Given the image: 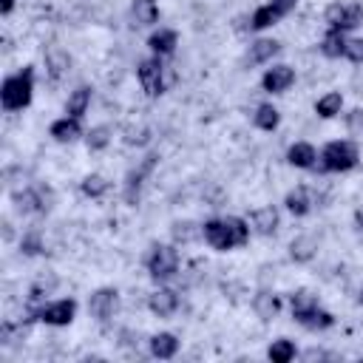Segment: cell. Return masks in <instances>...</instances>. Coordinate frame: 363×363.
<instances>
[{
    "label": "cell",
    "mask_w": 363,
    "mask_h": 363,
    "mask_svg": "<svg viewBox=\"0 0 363 363\" xmlns=\"http://www.w3.org/2000/svg\"><path fill=\"white\" fill-rule=\"evenodd\" d=\"M116 309H119V289H113V286H99V289H94V292L88 295V312H91L94 320L105 323V320H111V318L116 315Z\"/></svg>",
    "instance_id": "obj_10"
},
{
    "label": "cell",
    "mask_w": 363,
    "mask_h": 363,
    "mask_svg": "<svg viewBox=\"0 0 363 363\" xmlns=\"http://www.w3.org/2000/svg\"><path fill=\"white\" fill-rule=\"evenodd\" d=\"M323 23L329 26V31L349 34L363 23V3H332L323 11Z\"/></svg>",
    "instance_id": "obj_7"
},
{
    "label": "cell",
    "mask_w": 363,
    "mask_h": 363,
    "mask_svg": "<svg viewBox=\"0 0 363 363\" xmlns=\"http://www.w3.org/2000/svg\"><path fill=\"white\" fill-rule=\"evenodd\" d=\"M147 309H150L153 315H159V318H170V315H176V309H179V292L170 289V286H159V289H153V292L147 295Z\"/></svg>",
    "instance_id": "obj_12"
},
{
    "label": "cell",
    "mask_w": 363,
    "mask_h": 363,
    "mask_svg": "<svg viewBox=\"0 0 363 363\" xmlns=\"http://www.w3.org/2000/svg\"><path fill=\"white\" fill-rule=\"evenodd\" d=\"M45 71H48V77L57 82V79H62L65 74H68V68H71V57L65 54V51H60V48H54V51H48L45 54Z\"/></svg>",
    "instance_id": "obj_28"
},
{
    "label": "cell",
    "mask_w": 363,
    "mask_h": 363,
    "mask_svg": "<svg viewBox=\"0 0 363 363\" xmlns=\"http://www.w3.org/2000/svg\"><path fill=\"white\" fill-rule=\"evenodd\" d=\"M303 329H312V332H323V329H329V326H335V315L332 312H326L320 303L318 306H312V309H306V312H298V315H292Z\"/></svg>",
    "instance_id": "obj_17"
},
{
    "label": "cell",
    "mask_w": 363,
    "mask_h": 363,
    "mask_svg": "<svg viewBox=\"0 0 363 363\" xmlns=\"http://www.w3.org/2000/svg\"><path fill=\"white\" fill-rule=\"evenodd\" d=\"M346 34H337V31H326V37L320 40V54L323 57H332V60H337V57H343L346 54Z\"/></svg>",
    "instance_id": "obj_30"
},
{
    "label": "cell",
    "mask_w": 363,
    "mask_h": 363,
    "mask_svg": "<svg viewBox=\"0 0 363 363\" xmlns=\"http://www.w3.org/2000/svg\"><path fill=\"white\" fill-rule=\"evenodd\" d=\"M79 122H82V119L65 113V116H60V119L51 122L48 133H51L54 142H60V145H71V142H77V139L82 136V125H79Z\"/></svg>",
    "instance_id": "obj_13"
},
{
    "label": "cell",
    "mask_w": 363,
    "mask_h": 363,
    "mask_svg": "<svg viewBox=\"0 0 363 363\" xmlns=\"http://www.w3.org/2000/svg\"><path fill=\"white\" fill-rule=\"evenodd\" d=\"M292 82H295V68L286 65V62H275V65L267 68L264 77H261V88H264L267 94H284V91L292 88Z\"/></svg>",
    "instance_id": "obj_11"
},
{
    "label": "cell",
    "mask_w": 363,
    "mask_h": 363,
    "mask_svg": "<svg viewBox=\"0 0 363 363\" xmlns=\"http://www.w3.org/2000/svg\"><path fill=\"white\" fill-rule=\"evenodd\" d=\"M130 20H133L136 28L156 26V23H159V3H156V0H133V6H130Z\"/></svg>",
    "instance_id": "obj_23"
},
{
    "label": "cell",
    "mask_w": 363,
    "mask_h": 363,
    "mask_svg": "<svg viewBox=\"0 0 363 363\" xmlns=\"http://www.w3.org/2000/svg\"><path fill=\"white\" fill-rule=\"evenodd\" d=\"M145 269L156 284L170 281L179 272V250L176 244H150L145 255Z\"/></svg>",
    "instance_id": "obj_5"
},
{
    "label": "cell",
    "mask_w": 363,
    "mask_h": 363,
    "mask_svg": "<svg viewBox=\"0 0 363 363\" xmlns=\"http://www.w3.org/2000/svg\"><path fill=\"white\" fill-rule=\"evenodd\" d=\"M346 130L354 136H363V108H354L346 113Z\"/></svg>",
    "instance_id": "obj_38"
},
{
    "label": "cell",
    "mask_w": 363,
    "mask_h": 363,
    "mask_svg": "<svg viewBox=\"0 0 363 363\" xmlns=\"http://www.w3.org/2000/svg\"><path fill=\"white\" fill-rule=\"evenodd\" d=\"M43 250H45V244H43L40 230H26L23 238H20V252L28 255V258H34V255H40Z\"/></svg>",
    "instance_id": "obj_34"
},
{
    "label": "cell",
    "mask_w": 363,
    "mask_h": 363,
    "mask_svg": "<svg viewBox=\"0 0 363 363\" xmlns=\"http://www.w3.org/2000/svg\"><path fill=\"white\" fill-rule=\"evenodd\" d=\"M31 320H40L45 326H68L77 318V301L74 298H60V301H48L40 303L37 309L28 312Z\"/></svg>",
    "instance_id": "obj_8"
},
{
    "label": "cell",
    "mask_w": 363,
    "mask_h": 363,
    "mask_svg": "<svg viewBox=\"0 0 363 363\" xmlns=\"http://www.w3.org/2000/svg\"><path fill=\"white\" fill-rule=\"evenodd\" d=\"M286 162H289L292 167H298V170H315V164H318V150H315V145H309V142H292L289 150H286Z\"/></svg>",
    "instance_id": "obj_16"
},
{
    "label": "cell",
    "mask_w": 363,
    "mask_h": 363,
    "mask_svg": "<svg viewBox=\"0 0 363 363\" xmlns=\"http://www.w3.org/2000/svg\"><path fill=\"white\" fill-rule=\"evenodd\" d=\"M295 354H298V349H295V343H292L289 337H278V340H272L269 349H267V357H269L272 363H289Z\"/></svg>",
    "instance_id": "obj_31"
},
{
    "label": "cell",
    "mask_w": 363,
    "mask_h": 363,
    "mask_svg": "<svg viewBox=\"0 0 363 363\" xmlns=\"http://www.w3.org/2000/svg\"><path fill=\"white\" fill-rule=\"evenodd\" d=\"M315 252H318V238H315V235H306V233H303V235H298V238L289 241V258L298 261V264L312 261Z\"/></svg>",
    "instance_id": "obj_24"
},
{
    "label": "cell",
    "mask_w": 363,
    "mask_h": 363,
    "mask_svg": "<svg viewBox=\"0 0 363 363\" xmlns=\"http://www.w3.org/2000/svg\"><path fill=\"white\" fill-rule=\"evenodd\" d=\"M312 196H309V190L303 187V184H298L295 190H289L286 196H284V207L292 213V216H298V218H303V216H309L312 213Z\"/></svg>",
    "instance_id": "obj_21"
},
{
    "label": "cell",
    "mask_w": 363,
    "mask_h": 363,
    "mask_svg": "<svg viewBox=\"0 0 363 363\" xmlns=\"http://www.w3.org/2000/svg\"><path fill=\"white\" fill-rule=\"evenodd\" d=\"M11 201H14V210L23 213V216L48 213L54 207V190L45 187V184H28L23 190H14L11 193Z\"/></svg>",
    "instance_id": "obj_6"
},
{
    "label": "cell",
    "mask_w": 363,
    "mask_h": 363,
    "mask_svg": "<svg viewBox=\"0 0 363 363\" xmlns=\"http://www.w3.org/2000/svg\"><path fill=\"white\" fill-rule=\"evenodd\" d=\"M11 11H14V0H0V14L9 17Z\"/></svg>",
    "instance_id": "obj_39"
},
{
    "label": "cell",
    "mask_w": 363,
    "mask_h": 363,
    "mask_svg": "<svg viewBox=\"0 0 363 363\" xmlns=\"http://www.w3.org/2000/svg\"><path fill=\"white\" fill-rule=\"evenodd\" d=\"M31 96H34V68L31 65L20 68L17 74H9L0 82V105L9 113L28 108L31 105Z\"/></svg>",
    "instance_id": "obj_3"
},
{
    "label": "cell",
    "mask_w": 363,
    "mask_h": 363,
    "mask_svg": "<svg viewBox=\"0 0 363 363\" xmlns=\"http://www.w3.org/2000/svg\"><path fill=\"white\" fill-rule=\"evenodd\" d=\"M252 309H255V315L261 320H272L278 315V309H281V298L275 292H258L252 298Z\"/></svg>",
    "instance_id": "obj_26"
},
{
    "label": "cell",
    "mask_w": 363,
    "mask_h": 363,
    "mask_svg": "<svg viewBox=\"0 0 363 363\" xmlns=\"http://www.w3.org/2000/svg\"><path fill=\"white\" fill-rule=\"evenodd\" d=\"M354 224H357V230L363 233V210H357V213H354Z\"/></svg>",
    "instance_id": "obj_40"
},
{
    "label": "cell",
    "mask_w": 363,
    "mask_h": 363,
    "mask_svg": "<svg viewBox=\"0 0 363 363\" xmlns=\"http://www.w3.org/2000/svg\"><path fill=\"white\" fill-rule=\"evenodd\" d=\"M346 60H352V62H363V37H349L346 40V54H343Z\"/></svg>",
    "instance_id": "obj_37"
},
{
    "label": "cell",
    "mask_w": 363,
    "mask_h": 363,
    "mask_svg": "<svg viewBox=\"0 0 363 363\" xmlns=\"http://www.w3.org/2000/svg\"><path fill=\"white\" fill-rule=\"evenodd\" d=\"M170 233H173V241H176V244H190L193 238L201 235V227H196L193 221H176V224L170 227Z\"/></svg>",
    "instance_id": "obj_35"
},
{
    "label": "cell",
    "mask_w": 363,
    "mask_h": 363,
    "mask_svg": "<svg viewBox=\"0 0 363 363\" xmlns=\"http://www.w3.org/2000/svg\"><path fill=\"white\" fill-rule=\"evenodd\" d=\"M312 306H318V295H315V292H309V289H298V292L289 295V309H292V315L306 312V309H312Z\"/></svg>",
    "instance_id": "obj_36"
},
{
    "label": "cell",
    "mask_w": 363,
    "mask_h": 363,
    "mask_svg": "<svg viewBox=\"0 0 363 363\" xmlns=\"http://www.w3.org/2000/svg\"><path fill=\"white\" fill-rule=\"evenodd\" d=\"M340 108H343V94H340V91H329V94H323V96L315 102V113H318L320 119H335V116L340 113Z\"/></svg>",
    "instance_id": "obj_27"
},
{
    "label": "cell",
    "mask_w": 363,
    "mask_h": 363,
    "mask_svg": "<svg viewBox=\"0 0 363 363\" xmlns=\"http://www.w3.org/2000/svg\"><path fill=\"white\" fill-rule=\"evenodd\" d=\"M57 275L54 272H45V275H40L31 286H28V295H26V301H28V312L31 309H37L40 303H45V295H51L54 289H57Z\"/></svg>",
    "instance_id": "obj_19"
},
{
    "label": "cell",
    "mask_w": 363,
    "mask_h": 363,
    "mask_svg": "<svg viewBox=\"0 0 363 363\" xmlns=\"http://www.w3.org/2000/svg\"><path fill=\"white\" fill-rule=\"evenodd\" d=\"M250 221L241 216H224V218H207L201 224V238L218 250V252H230L235 247H244L250 241Z\"/></svg>",
    "instance_id": "obj_1"
},
{
    "label": "cell",
    "mask_w": 363,
    "mask_h": 363,
    "mask_svg": "<svg viewBox=\"0 0 363 363\" xmlns=\"http://www.w3.org/2000/svg\"><path fill=\"white\" fill-rule=\"evenodd\" d=\"M278 51H281V43H278V40H272V37H261V40H255V43L250 45L244 62H247V65H264V62H269Z\"/></svg>",
    "instance_id": "obj_18"
},
{
    "label": "cell",
    "mask_w": 363,
    "mask_h": 363,
    "mask_svg": "<svg viewBox=\"0 0 363 363\" xmlns=\"http://www.w3.org/2000/svg\"><path fill=\"white\" fill-rule=\"evenodd\" d=\"M108 187H111V182H108L105 176H99V173H88V176L79 182V190H82V196H88V199H102V196L108 193Z\"/></svg>",
    "instance_id": "obj_32"
},
{
    "label": "cell",
    "mask_w": 363,
    "mask_h": 363,
    "mask_svg": "<svg viewBox=\"0 0 363 363\" xmlns=\"http://www.w3.org/2000/svg\"><path fill=\"white\" fill-rule=\"evenodd\" d=\"M295 6H298V0H269V3H264V6H258V9L252 11L250 28H252V31H264V28L281 23L286 14H292Z\"/></svg>",
    "instance_id": "obj_9"
},
{
    "label": "cell",
    "mask_w": 363,
    "mask_h": 363,
    "mask_svg": "<svg viewBox=\"0 0 363 363\" xmlns=\"http://www.w3.org/2000/svg\"><path fill=\"white\" fill-rule=\"evenodd\" d=\"M357 162H360V150L352 139H332L318 153L315 170H320V173H346V170L357 167Z\"/></svg>",
    "instance_id": "obj_4"
},
{
    "label": "cell",
    "mask_w": 363,
    "mask_h": 363,
    "mask_svg": "<svg viewBox=\"0 0 363 363\" xmlns=\"http://www.w3.org/2000/svg\"><path fill=\"white\" fill-rule=\"evenodd\" d=\"M136 77H139V85H142L145 96H150V99L167 94L176 85V68L170 62H164V57H156V54L139 60Z\"/></svg>",
    "instance_id": "obj_2"
},
{
    "label": "cell",
    "mask_w": 363,
    "mask_h": 363,
    "mask_svg": "<svg viewBox=\"0 0 363 363\" xmlns=\"http://www.w3.org/2000/svg\"><path fill=\"white\" fill-rule=\"evenodd\" d=\"M156 162H159V156H156V153H150V156H145V162H142L136 170H130V173H128V179H125V201H128V204H136L139 190H142V179L156 167Z\"/></svg>",
    "instance_id": "obj_14"
},
{
    "label": "cell",
    "mask_w": 363,
    "mask_h": 363,
    "mask_svg": "<svg viewBox=\"0 0 363 363\" xmlns=\"http://www.w3.org/2000/svg\"><path fill=\"white\" fill-rule=\"evenodd\" d=\"M252 122H255V128H261V130H275V128L281 125V113H278L275 105L261 102V105L255 108V113H252Z\"/></svg>",
    "instance_id": "obj_29"
},
{
    "label": "cell",
    "mask_w": 363,
    "mask_h": 363,
    "mask_svg": "<svg viewBox=\"0 0 363 363\" xmlns=\"http://www.w3.org/2000/svg\"><path fill=\"white\" fill-rule=\"evenodd\" d=\"M88 105H91V88H88V85H77V88L68 94V99H65V113L82 119V116L88 113Z\"/></svg>",
    "instance_id": "obj_25"
},
{
    "label": "cell",
    "mask_w": 363,
    "mask_h": 363,
    "mask_svg": "<svg viewBox=\"0 0 363 363\" xmlns=\"http://www.w3.org/2000/svg\"><path fill=\"white\" fill-rule=\"evenodd\" d=\"M247 221H250V230H252V233H258V235H272V233L278 230V224H281V216H278V210H275L272 204H267V207H255Z\"/></svg>",
    "instance_id": "obj_15"
},
{
    "label": "cell",
    "mask_w": 363,
    "mask_h": 363,
    "mask_svg": "<svg viewBox=\"0 0 363 363\" xmlns=\"http://www.w3.org/2000/svg\"><path fill=\"white\" fill-rule=\"evenodd\" d=\"M147 346H150V354H153V357L170 360V357H176V352H179V337H176L173 332H156V335L147 340Z\"/></svg>",
    "instance_id": "obj_22"
},
{
    "label": "cell",
    "mask_w": 363,
    "mask_h": 363,
    "mask_svg": "<svg viewBox=\"0 0 363 363\" xmlns=\"http://www.w3.org/2000/svg\"><path fill=\"white\" fill-rule=\"evenodd\" d=\"M357 301H360V303H363V289H360V295H357Z\"/></svg>",
    "instance_id": "obj_41"
},
{
    "label": "cell",
    "mask_w": 363,
    "mask_h": 363,
    "mask_svg": "<svg viewBox=\"0 0 363 363\" xmlns=\"http://www.w3.org/2000/svg\"><path fill=\"white\" fill-rule=\"evenodd\" d=\"M176 45H179V34L173 28H159V31H153L147 37V48L156 57H170L176 51Z\"/></svg>",
    "instance_id": "obj_20"
},
{
    "label": "cell",
    "mask_w": 363,
    "mask_h": 363,
    "mask_svg": "<svg viewBox=\"0 0 363 363\" xmlns=\"http://www.w3.org/2000/svg\"><path fill=\"white\" fill-rule=\"evenodd\" d=\"M108 142H111V128L108 125H96V128H91L88 133H85V145H88V150H105L108 147Z\"/></svg>",
    "instance_id": "obj_33"
}]
</instances>
